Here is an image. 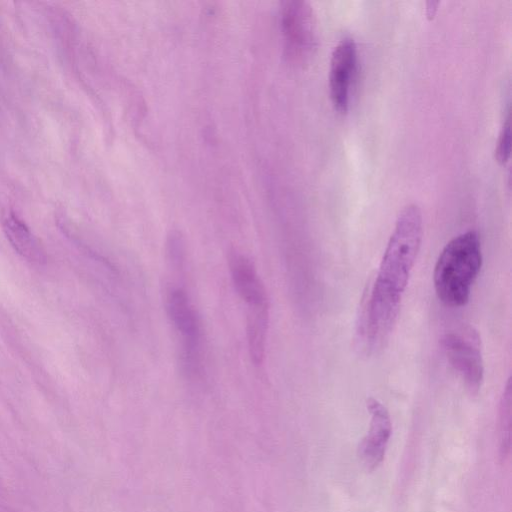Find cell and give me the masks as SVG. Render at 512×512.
<instances>
[{"instance_id":"cell-1","label":"cell","mask_w":512,"mask_h":512,"mask_svg":"<svg viewBox=\"0 0 512 512\" xmlns=\"http://www.w3.org/2000/svg\"><path fill=\"white\" fill-rule=\"evenodd\" d=\"M479 235L467 231L452 238L442 249L433 271L434 289L449 307L464 306L482 266Z\"/></svg>"},{"instance_id":"cell-2","label":"cell","mask_w":512,"mask_h":512,"mask_svg":"<svg viewBox=\"0 0 512 512\" xmlns=\"http://www.w3.org/2000/svg\"><path fill=\"white\" fill-rule=\"evenodd\" d=\"M423 235L418 205H406L399 213L379 266L375 285L402 296L417 259Z\"/></svg>"},{"instance_id":"cell-3","label":"cell","mask_w":512,"mask_h":512,"mask_svg":"<svg viewBox=\"0 0 512 512\" xmlns=\"http://www.w3.org/2000/svg\"><path fill=\"white\" fill-rule=\"evenodd\" d=\"M401 297L373 284L357 324V342L363 351L372 353L385 345L396 323Z\"/></svg>"},{"instance_id":"cell-4","label":"cell","mask_w":512,"mask_h":512,"mask_svg":"<svg viewBox=\"0 0 512 512\" xmlns=\"http://www.w3.org/2000/svg\"><path fill=\"white\" fill-rule=\"evenodd\" d=\"M168 316L181 335V367L194 370L202 365L200 320L186 291L181 287H170L166 293Z\"/></svg>"},{"instance_id":"cell-5","label":"cell","mask_w":512,"mask_h":512,"mask_svg":"<svg viewBox=\"0 0 512 512\" xmlns=\"http://www.w3.org/2000/svg\"><path fill=\"white\" fill-rule=\"evenodd\" d=\"M441 345L452 368L471 393H477L484 378L478 334L472 329L446 333Z\"/></svg>"},{"instance_id":"cell-6","label":"cell","mask_w":512,"mask_h":512,"mask_svg":"<svg viewBox=\"0 0 512 512\" xmlns=\"http://www.w3.org/2000/svg\"><path fill=\"white\" fill-rule=\"evenodd\" d=\"M281 26L287 56L293 61L306 60L316 46V27L313 11L304 1L284 3Z\"/></svg>"},{"instance_id":"cell-7","label":"cell","mask_w":512,"mask_h":512,"mask_svg":"<svg viewBox=\"0 0 512 512\" xmlns=\"http://www.w3.org/2000/svg\"><path fill=\"white\" fill-rule=\"evenodd\" d=\"M356 68V44L352 38H343L332 51L329 70L330 98L334 108L341 113L348 110Z\"/></svg>"},{"instance_id":"cell-8","label":"cell","mask_w":512,"mask_h":512,"mask_svg":"<svg viewBox=\"0 0 512 512\" xmlns=\"http://www.w3.org/2000/svg\"><path fill=\"white\" fill-rule=\"evenodd\" d=\"M371 415L368 433L359 445V456L367 469H375L384 459L392 424L388 410L377 399L370 397L366 401Z\"/></svg>"},{"instance_id":"cell-9","label":"cell","mask_w":512,"mask_h":512,"mask_svg":"<svg viewBox=\"0 0 512 512\" xmlns=\"http://www.w3.org/2000/svg\"><path fill=\"white\" fill-rule=\"evenodd\" d=\"M228 262L235 290L247 306L268 304L264 284L253 262L236 251L230 253Z\"/></svg>"},{"instance_id":"cell-10","label":"cell","mask_w":512,"mask_h":512,"mask_svg":"<svg viewBox=\"0 0 512 512\" xmlns=\"http://www.w3.org/2000/svg\"><path fill=\"white\" fill-rule=\"evenodd\" d=\"M3 231L14 250L29 262L41 264L46 260L44 249L26 224L14 213L2 218Z\"/></svg>"},{"instance_id":"cell-11","label":"cell","mask_w":512,"mask_h":512,"mask_svg":"<svg viewBox=\"0 0 512 512\" xmlns=\"http://www.w3.org/2000/svg\"><path fill=\"white\" fill-rule=\"evenodd\" d=\"M268 319V304L248 307L246 325L248 350L251 361L257 366L263 363L265 357Z\"/></svg>"},{"instance_id":"cell-12","label":"cell","mask_w":512,"mask_h":512,"mask_svg":"<svg viewBox=\"0 0 512 512\" xmlns=\"http://www.w3.org/2000/svg\"><path fill=\"white\" fill-rule=\"evenodd\" d=\"M511 431V386L508 380L500 402L499 410V450L502 458L506 457L510 450Z\"/></svg>"},{"instance_id":"cell-13","label":"cell","mask_w":512,"mask_h":512,"mask_svg":"<svg viewBox=\"0 0 512 512\" xmlns=\"http://www.w3.org/2000/svg\"><path fill=\"white\" fill-rule=\"evenodd\" d=\"M167 256L175 270H182L186 261V249L183 238L178 232H171L167 239Z\"/></svg>"},{"instance_id":"cell-14","label":"cell","mask_w":512,"mask_h":512,"mask_svg":"<svg viewBox=\"0 0 512 512\" xmlns=\"http://www.w3.org/2000/svg\"><path fill=\"white\" fill-rule=\"evenodd\" d=\"M511 152V125L510 115L508 114L497 139L495 147V159L501 165H504Z\"/></svg>"}]
</instances>
